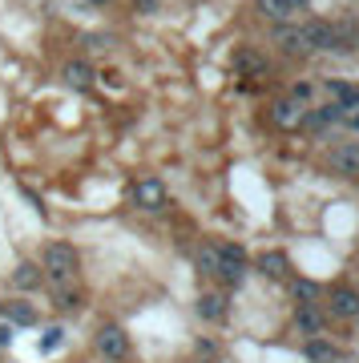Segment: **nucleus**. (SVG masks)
<instances>
[{
    "instance_id": "f257e3e1",
    "label": "nucleus",
    "mask_w": 359,
    "mask_h": 363,
    "mask_svg": "<svg viewBox=\"0 0 359 363\" xmlns=\"http://www.w3.org/2000/svg\"><path fill=\"white\" fill-rule=\"evenodd\" d=\"M40 262H45V274H49L53 286H69L73 274H77V250L69 247V242H49Z\"/></svg>"
},
{
    "instance_id": "f03ea898",
    "label": "nucleus",
    "mask_w": 359,
    "mask_h": 363,
    "mask_svg": "<svg viewBox=\"0 0 359 363\" xmlns=\"http://www.w3.org/2000/svg\"><path fill=\"white\" fill-rule=\"evenodd\" d=\"M97 355H101V359H114V363L126 359L129 355V335L117 323H105L101 331H97Z\"/></svg>"
},
{
    "instance_id": "7ed1b4c3",
    "label": "nucleus",
    "mask_w": 359,
    "mask_h": 363,
    "mask_svg": "<svg viewBox=\"0 0 359 363\" xmlns=\"http://www.w3.org/2000/svg\"><path fill=\"white\" fill-rule=\"evenodd\" d=\"M303 117H307V109H303V101H295V97H279V101L270 105V121H275L279 130H299Z\"/></svg>"
},
{
    "instance_id": "20e7f679",
    "label": "nucleus",
    "mask_w": 359,
    "mask_h": 363,
    "mask_svg": "<svg viewBox=\"0 0 359 363\" xmlns=\"http://www.w3.org/2000/svg\"><path fill=\"white\" fill-rule=\"evenodd\" d=\"M129 194H133V202H138L141 210H162L166 206V186H162V182L158 178H141V182H133V190H129Z\"/></svg>"
},
{
    "instance_id": "39448f33",
    "label": "nucleus",
    "mask_w": 359,
    "mask_h": 363,
    "mask_svg": "<svg viewBox=\"0 0 359 363\" xmlns=\"http://www.w3.org/2000/svg\"><path fill=\"white\" fill-rule=\"evenodd\" d=\"M0 319L13 327H33L37 323V307L28 303V298H4L0 303Z\"/></svg>"
},
{
    "instance_id": "423d86ee",
    "label": "nucleus",
    "mask_w": 359,
    "mask_h": 363,
    "mask_svg": "<svg viewBox=\"0 0 359 363\" xmlns=\"http://www.w3.org/2000/svg\"><path fill=\"white\" fill-rule=\"evenodd\" d=\"M303 37H307L311 49H339V33H335V25H327V21L303 25Z\"/></svg>"
},
{
    "instance_id": "0eeeda50",
    "label": "nucleus",
    "mask_w": 359,
    "mask_h": 363,
    "mask_svg": "<svg viewBox=\"0 0 359 363\" xmlns=\"http://www.w3.org/2000/svg\"><path fill=\"white\" fill-rule=\"evenodd\" d=\"M243 267H246V250L243 247H222L219 250V271L226 283H238L243 279Z\"/></svg>"
},
{
    "instance_id": "6e6552de",
    "label": "nucleus",
    "mask_w": 359,
    "mask_h": 363,
    "mask_svg": "<svg viewBox=\"0 0 359 363\" xmlns=\"http://www.w3.org/2000/svg\"><path fill=\"white\" fill-rule=\"evenodd\" d=\"M331 315H339V319H355L359 315V295L351 286H335L331 291Z\"/></svg>"
},
{
    "instance_id": "1a4fd4ad",
    "label": "nucleus",
    "mask_w": 359,
    "mask_h": 363,
    "mask_svg": "<svg viewBox=\"0 0 359 363\" xmlns=\"http://www.w3.org/2000/svg\"><path fill=\"white\" fill-rule=\"evenodd\" d=\"M258 271L267 274V279H287L291 274V262L282 250H267V255H258Z\"/></svg>"
},
{
    "instance_id": "9d476101",
    "label": "nucleus",
    "mask_w": 359,
    "mask_h": 363,
    "mask_svg": "<svg viewBox=\"0 0 359 363\" xmlns=\"http://www.w3.org/2000/svg\"><path fill=\"white\" fill-rule=\"evenodd\" d=\"M279 33V40H282V49L291 52V57H307L311 52V45H307V37H303V28H291V25H279L275 28Z\"/></svg>"
},
{
    "instance_id": "9b49d317",
    "label": "nucleus",
    "mask_w": 359,
    "mask_h": 363,
    "mask_svg": "<svg viewBox=\"0 0 359 363\" xmlns=\"http://www.w3.org/2000/svg\"><path fill=\"white\" fill-rule=\"evenodd\" d=\"M339 117H343V109H339V105H323V109H315V113L303 117V125L323 133V130H331V125H339Z\"/></svg>"
},
{
    "instance_id": "f8f14e48",
    "label": "nucleus",
    "mask_w": 359,
    "mask_h": 363,
    "mask_svg": "<svg viewBox=\"0 0 359 363\" xmlns=\"http://www.w3.org/2000/svg\"><path fill=\"white\" fill-rule=\"evenodd\" d=\"M295 327H299V331H303V335H307V339H315V335H319V331H323V315L315 311L311 303H303V307H299V311H295Z\"/></svg>"
},
{
    "instance_id": "ddd939ff",
    "label": "nucleus",
    "mask_w": 359,
    "mask_h": 363,
    "mask_svg": "<svg viewBox=\"0 0 359 363\" xmlns=\"http://www.w3.org/2000/svg\"><path fill=\"white\" fill-rule=\"evenodd\" d=\"M194 307H198V315L210 319V323H222V319H226V298L222 295H198Z\"/></svg>"
},
{
    "instance_id": "4468645a",
    "label": "nucleus",
    "mask_w": 359,
    "mask_h": 363,
    "mask_svg": "<svg viewBox=\"0 0 359 363\" xmlns=\"http://www.w3.org/2000/svg\"><path fill=\"white\" fill-rule=\"evenodd\" d=\"M303 355H307L311 363H335V343H327L323 335H315V339H307V347H303Z\"/></svg>"
},
{
    "instance_id": "2eb2a0df",
    "label": "nucleus",
    "mask_w": 359,
    "mask_h": 363,
    "mask_svg": "<svg viewBox=\"0 0 359 363\" xmlns=\"http://www.w3.org/2000/svg\"><path fill=\"white\" fill-rule=\"evenodd\" d=\"M331 166L343 174H359V145H339L331 154Z\"/></svg>"
},
{
    "instance_id": "dca6fc26",
    "label": "nucleus",
    "mask_w": 359,
    "mask_h": 363,
    "mask_svg": "<svg viewBox=\"0 0 359 363\" xmlns=\"http://www.w3.org/2000/svg\"><path fill=\"white\" fill-rule=\"evenodd\" d=\"M65 81H69L73 89H89L93 85V69L85 65V61H69V65H65Z\"/></svg>"
},
{
    "instance_id": "f3484780",
    "label": "nucleus",
    "mask_w": 359,
    "mask_h": 363,
    "mask_svg": "<svg viewBox=\"0 0 359 363\" xmlns=\"http://www.w3.org/2000/svg\"><path fill=\"white\" fill-rule=\"evenodd\" d=\"M234 69H238V73H263L267 61H263V52L258 49H238L234 52Z\"/></svg>"
},
{
    "instance_id": "a211bd4d",
    "label": "nucleus",
    "mask_w": 359,
    "mask_h": 363,
    "mask_svg": "<svg viewBox=\"0 0 359 363\" xmlns=\"http://www.w3.org/2000/svg\"><path fill=\"white\" fill-rule=\"evenodd\" d=\"M13 283L25 286V291H33V286H40V267H33V262H21L13 271Z\"/></svg>"
},
{
    "instance_id": "6ab92c4d",
    "label": "nucleus",
    "mask_w": 359,
    "mask_h": 363,
    "mask_svg": "<svg viewBox=\"0 0 359 363\" xmlns=\"http://www.w3.org/2000/svg\"><path fill=\"white\" fill-rule=\"evenodd\" d=\"M198 267H202V271H219V250L202 247L198 250Z\"/></svg>"
},
{
    "instance_id": "aec40b11",
    "label": "nucleus",
    "mask_w": 359,
    "mask_h": 363,
    "mask_svg": "<svg viewBox=\"0 0 359 363\" xmlns=\"http://www.w3.org/2000/svg\"><path fill=\"white\" fill-rule=\"evenodd\" d=\"M258 9L270 13V16H287V13H291V9H287V0H258Z\"/></svg>"
},
{
    "instance_id": "412c9836",
    "label": "nucleus",
    "mask_w": 359,
    "mask_h": 363,
    "mask_svg": "<svg viewBox=\"0 0 359 363\" xmlns=\"http://www.w3.org/2000/svg\"><path fill=\"white\" fill-rule=\"evenodd\" d=\"M57 303H61V307H77L81 295L77 291H69V286H57Z\"/></svg>"
},
{
    "instance_id": "4be33fe9",
    "label": "nucleus",
    "mask_w": 359,
    "mask_h": 363,
    "mask_svg": "<svg viewBox=\"0 0 359 363\" xmlns=\"http://www.w3.org/2000/svg\"><path fill=\"white\" fill-rule=\"evenodd\" d=\"M57 343H61V331H57V327H49V331L40 335V351H53Z\"/></svg>"
},
{
    "instance_id": "5701e85b",
    "label": "nucleus",
    "mask_w": 359,
    "mask_h": 363,
    "mask_svg": "<svg viewBox=\"0 0 359 363\" xmlns=\"http://www.w3.org/2000/svg\"><path fill=\"white\" fill-rule=\"evenodd\" d=\"M291 295L303 298V303H311V298H315V286H311V283H295V286H291Z\"/></svg>"
},
{
    "instance_id": "b1692460",
    "label": "nucleus",
    "mask_w": 359,
    "mask_h": 363,
    "mask_svg": "<svg viewBox=\"0 0 359 363\" xmlns=\"http://www.w3.org/2000/svg\"><path fill=\"white\" fill-rule=\"evenodd\" d=\"M291 97H295V101H307V97H311V85H307V81H299L295 89H291Z\"/></svg>"
},
{
    "instance_id": "393cba45",
    "label": "nucleus",
    "mask_w": 359,
    "mask_h": 363,
    "mask_svg": "<svg viewBox=\"0 0 359 363\" xmlns=\"http://www.w3.org/2000/svg\"><path fill=\"white\" fill-rule=\"evenodd\" d=\"M198 355H206V359H214V343H210V339H198Z\"/></svg>"
},
{
    "instance_id": "a878e982",
    "label": "nucleus",
    "mask_w": 359,
    "mask_h": 363,
    "mask_svg": "<svg viewBox=\"0 0 359 363\" xmlns=\"http://www.w3.org/2000/svg\"><path fill=\"white\" fill-rule=\"evenodd\" d=\"M133 4H138L141 13H154V9H158V0H133Z\"/></svg>"
},
{
    "instance_id": "bb28decb",
    "label": "nucleus",
    "mask_w": 359,
    "mask_h": 363,
    "mask_svg": "<svg viewBox=\"0 0 359 363\" xmlns=\"http://www.w3.org/2000/svg\"><path fill=\"white\" fill-rule=\"evenodd\" d=\"M9 339H13V331H9V323L0 327V347H9Z\"/></svg>"
},
{
    "instance_id": "cd10ccee",
    "label": "nucleus",
    "mask_w": 359,
    "mask_h": 363,
    "mask_svg": "<svg viewBox=\"0 0 359 363\" xmlns=\"http://www.w3.org/2000/svg\"><path fill=\"white\" fill-rule=\"evenodd\" d=\"M303 4H307V0H287V9H303Z\"/></svg>"
},
{
    "instance_id": "c85d7f7f",
    "label": "nucleus",
    "mask_w": 359,
    "mask_h": 363,
    "mask_svg": "<svg viewBox=\"0 0 359 363\" xmlns=\"http://www.w3.org/2000/svg\"><path fill=\"white\" fill-rule=\"evenodd\" d=\"M351 130L359 133V109H355V113H351Z\"/></svg>"
},
{
    "instance_id": "c756f323",
    "label": "nucleus",
    "mask_w": 359,
    "mask_h": 363,
    "mask_svg": "<svg viewBox=\"0 0 359 363\" xmlns=\"http://www.w3.org/2000/svg\"><path fill=\"white\" fill-rule=\"evenodd\" d=\"M89 4H105V0H89Z\"/></svg>"
}]
</instances>
